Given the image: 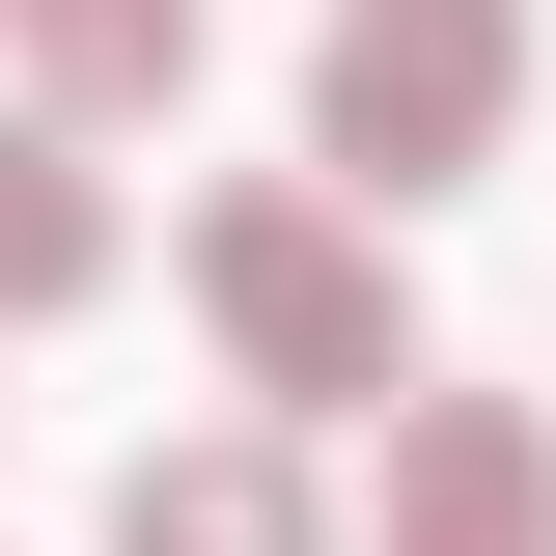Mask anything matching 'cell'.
Returning a JSON list of instances; mask_svg holds the SVG:
<instances>
[{
	"label": "cell",
	"mask_w": 556,
	"mask_h": 556,
	"mask_svg": "<svg viewBox=\"0 0 556 556\" xmlns=\"http://www.w3.org/2000/svg\"><path fill=\"white\" fill-rule=\"evenodd\" d=\"M195 334L251 362L278 417H390L417 390V306H390V251H362L334 195H195Z\"/></svg>",
	"instance_id": "1"
},
{
	"label": "cell",
	"mask_w": 556,
	"mask_h": 556,
	"mask_svg": "<svg viewBox=\"0 0 556 556\" xmlns=\"http://www.w3.org/2000/svg\"><path fill=\"white\" fill-rule=\"evenodd\" d=\"M501 112H529V0H334V56H306V139L362 195L501 167Z\"/></svg>",
	"instance_id": "2"
},
{
	"label": "cell",
	"mask_w": 556,
	"mask_h": 556,
	"mask_svg": "<svg viewBox=\"0 0 556 556\" xmlns=\"http://www.w3.org/2000/svg\"><path fill=\"white\" fill-rule=\"evenodd\" d=\"M390 556H556V417L529 390H390Z\"/></svg>",
	"instance_id": "3"
},
{
	"label": "cell",
	"mask_w": 556,
	"mask_h": 556,
	"mask_svg": "<svg viewBox=\"0 0 556 556\" xmlns=\"http://www.w3.org/2000/svg\"><path fill=\"white\" fill-rule=\"evenodd\" d=\"M112 556H334V529H306V445L223 417V445H139L112 473Z\"/></svg>",
	"instance_id": "4"
},
{
	"label": "cell",
	"mask_w": 556,
	"mask_h": 556,
	"mask_svg": "<svg viewBox=\"0 0 556 556\" xmlns=\"http://www.w3.org/2000/svg\"><path fill=\"white\" fill-rule=\"evenodd\" d=\"M56 306H112V167L56 112H0V334H56Z\"/></svg>",
	"instance_id": "5"
},
{
	"label": "cell",
	"mask_w": 556,
	"mask_h": 556,
	"mask_svg": "<svg viewBox=\"0 0 556 556\" xmlns=\"http://www.w3.org/2000/svg\"><path fill=\"white\" fill-rule=\"evenodd\" d=\"M0 56H28V112H56V139H112V112L195 84V0H0Z\"/></svg>",
	"instance_id": "6"
}]
</instances>
